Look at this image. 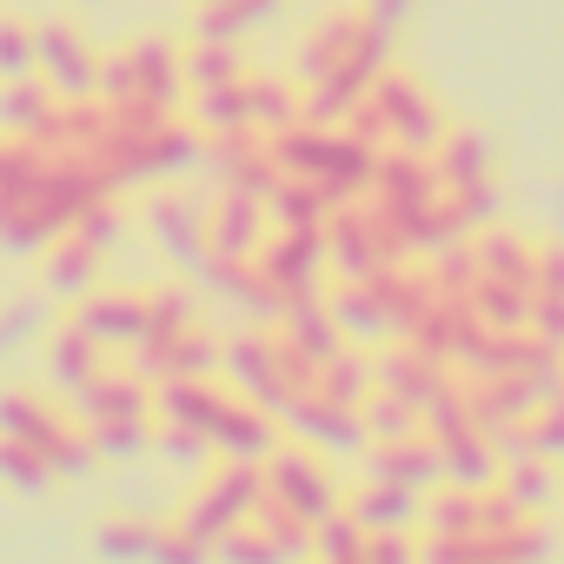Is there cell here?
I'll list each match as a JSON object with an SVG mask.
<instances>
[{"instance_id":"obj_1","label":"cell","mask_w":564,"mask_h":564,"mask_svg":"<svg viewBox=\"0 0 564 564\" xmlns=\"http://www.w3.org/2000/svg\"><path fill=\"white\" fill-rule=\"evenodd\" d=\"M219 372H226V386H232L239 399H259L265 412H286V405L300 399L293 352H286V339H279V326H272V333H239V339H226Z\"/></svg>"},{"instance_id":"obj_2","label":"cell","mask_w":564,"mask_h":564,"mask_svg":"<svg viewBox=\"0 0 564 564\" xmlns=\"http://www.w3.org/2000/svg\"><path fill=\"white\" fill-rule=\"evenodd\" d=\"M259 498H265V465H239V458H219V465L199 478L193 505H180V518H186L193 531L219 538V531L246 524V518L259 511Z\"/></svg>"},{"instance_id":"obj_3","label":"cell","mask_w":564,"mask_h":564,"mask_svg":"<svg viewBox=\"0 0 564 564\" xmlns=\"http://www.w3.org/2000/svg\"><path fill=\"white\" fill-rule=\"evenodd\" d=\"M265 491L286 505V511H300L306 524H326L346 505L339 485H333V471H326V458L319 452H300V445H279L265 458Z\"/></svg>"},{"instance_id":"obj_4","label":"cell","mask_w":564,"mask_h":564,"mask_svg":"<svg viewBox=\"0 0 564 564\" xmlns=\"http://www.w3.org/2000/svg\"><path fill=\"white\" fill-rule=\"evenodd\" d=\"M372 107H379V120H386V147H405V153H438V140L452 133L445 127V113L432 107V94L425 87H412L405 74H379V87H372Z\"/></svg>"},{"instance_id":"obj_5","label":"cell","mask_w":564,"mask_h":564,"mask_svg":"<svg viewBox=\"0 0 564 564\" xmlns=\"http://www.w3.org/2000/svg\"><path fill=\"white\" fill-rule=\"evenodd\" d=\"M326 226H272V239L259 246V265L279 293H286V306L300 300H319V265H326Z\"/></svg>"},{"instance_id":"obj_6","label":"cell","mask_w":564,"mask_h":564,"mask_svg":"<svg viewBox=\"0 0 564 564\" xmlns=\"http://www.w3.org/2000/svg\"><path fill=\"white\" fill-rule=\"evenodd\" d=\"M286 432L300 438V445H313V452H366L372 445V432H366V412L359 405H339V399H326L319 386L313 392H300L286 412Z\"/></svg>"},{"instance_id":"obj_7","label":"cell","mask_w":564,"mask_h":564,"mask_svg":"<svg viewBox=\"0 0 564 564\" xmlns=\"http://www.w3.org/2000/svg\"><path fill=\"white\" fill-rule=\"evenodd\" d=\"M265 239H272V206L259 193L219 186V199L206 206V246H213V259H259Z\"/></svg>"},{"instance_id":"obj_8","label":"cell","mask_w":564,"mask_h":564,"mask_svg":"<svg viewBox=\"0 0 564 564\" xmlns=\"http://www.w3.org/2000/svg\"><path fill=\"white\" fill-rule=\"evenodd\" d=\"M100 61L74 21H41V74L61 100H94L100 94Z\"/></svg>"},{"instance_id":"obj_9","label":"cell","mask_w":564,"mask_h":564,"mask_svg":"<svg viewBox=\"0 0 564 564\" xmlns=\"http://www.w3.org/2000/svg\"><path fill=\"white\" fill-rule=\"evenodd\" d=\"M219 359H226V346H219L213 333H199V326H186V333H173V339H140V346L127 352V366H133L140 379H153V386H166V379H213Z\"/></svg>"},{"instance_id":"obj_10","label":"cell","mask_w":564,"mask_h":564,"mask_svg":"<svg viewBox=\"0 0 564 564\" xmlns=\"http://www.w3.org/2000/svg\"><path fill=\"white\" fill-rule=\"evenodd\" d=\"M147 232L160 239V252L173 259V265H186V272H199L206 259H213V246H206V206L193 199V193H153L147 199Z\"/></svg>"},{"instance_id":"obj_11","label":"cell","mask_w":564,"mask_h":564,"mask_svg":"<svg viewBox=\"0 0 564 564\" xmlns=\"http://www.w3.org/2000/svg\"><path fill=\"white\" fill-rule=\"evenodd\" d=\"M445 193V180H438V166H432V153H405V147H392V153H379V166H372V199L386 206V213H419V206H432Z\"/></svg>"},{"instance_id":"obj_12","label":"cell","mask_w":564,"mask_h":564,"mask_svg":"<svg viewBox=\"0 0 564 564\" xmlns=\"http://www.w3.org/2000/svg\"><path fill=\"white\" fill-rule=\"evenodd\" d=\"M359 47H366V14H359V8H339V14H326V21L300 41V54H293V80L313 87V80L339 74Z\"/></svg>"},{"instance_id":"obj_13","label":"cell","mask_w":564,"mask_h":564,"mask_svg":"<svg viewBox=\"0 0 564 564\" xmlns=\"http://www.w3.org/2000/svg\"><path fill=\"white\" fill-rule=\"evenodd\" d=\"M199 279H206L226 306H239V313H252V319H265V326H279V313H286V293L265 279L259 259H206Z\"/></svg>"},{"instance_id":"obj_14","label":"cell","mask_w":564,"mask_h":564,"mask_svg":"<svg viewBox=\"0 0 564 564\" xmlns=\"http://www.w3.org/2000/svg\"><path fill=\"white\" fill-rule=\"evenodd\" d=\"M113 173L94 160V153H47V180H41V199L47 206H61L67 219H80L87 206H100V199H113Z\"/></svg>"},{"instance_id":"obj_15","label":"cell","mask_w":564,"mask_h":564,"mask_svg":"<svg viewBox=\"0 0 564 564\" xmlns=\"http://www.w3.org/2000/svg\"><path fill=\"white\" fill-rule=\"evenodd\" d=\"M80 425H107V419H153V379H140L133 366H107L100 379H87L74 392Z\"/></svg>"},{"instance_id":"obj_16","label":"cell","mask_w":564,"mask_h":564,"mask_svg":"<svg viewBox=\"0 0 564 564\" xmlns=\"http://www.w3.org/2000/svg\"><path fill=\"white\" fill-rule=\"evenodd\" d=\"M74 319L107 346V352H133L140 339H147V293H113V286H94L80 306H74Z\"/></svg>"},{"instance_id":"obj_17","label":"cell","mask_w":564,"mask_h":564,"mask_svg":"<svg viewBox=\"0 0 564 564\" xmlns=\"http://www.w3.org/2000/svg\"><path fill=\"white\" fill-rule=\"evenodd\" d=\"M100 259H107V252H100V246H87V239L67 226V232L41 252V286H47V300L80 306V300L100 286Z\"/></svg>"},{"instance_id":"obj_18","label":"cell","mask_w":564,"mask_h":564,"mask_svg":"<svg viewBox=\"0 0 564 564\" xmlns=\"http://www.w3.org/2000/svg\"><path fill=\"white\" fill-rule=\"evenodd\" d=\"M366 478H392V485L432 491V485L445 478L438 438H432V432H412V438H379V445H366Z\"/></svg>"},{"instance_id":"obj_19","label":"cell","mask_w":564,"mask_h":564,"mask_svg":"<svg viewBox=\"0 0 564 564\" xmlns=\"http://www.w3.org/2000/svg\"><path fill=\"white\" fill-rule=\"evenodd\" d=\"M213 445H219V458H239V465H265V458L279 452V419H272L259 399H239V392H232L226 419L213 425Z\"/></svg>"},{"instance_id":"obj_20","label":"cell","mask_w":564,"mask_h":564,"mask_svg":"<svg viewBox=\"0 0 564 564\" xmlns=\"http://www.w3.org/2000/svg\"><path fill=\"white\" fill-rule=\"evenodd\" d=\"M74 219L47 199H0V252H14V259H34L47 252Z\"/></svg>"},{"instance_id":"obj_21","label":"cell","mask_w":564,"mask_h":564,"mask_svg":"<svg viewBox=\"0 0 564 564\" xmlns=\"http://www.w3.org/2000/svg\"><path fill=\"white\" fill-rule=\"evenodd\" d=\"M100 372H107V346H100L80 319L47 326V379H54L61 392H80V386L100 379Z\"/></svg>"},{"instance_id":"obj_22","label":"cell","mask_w":564,"mask_h":564,"mask_svg":"<svg viewBox=\"0 0 564 564\" xmlns=\"http://www.w3.org/2000/svg\"><path fill=\"white\" fill-rule=\"evenodd\" d=\"M226 405H232V386H219V379H166V386H153V419H173V425L213 432L226 419Z\"/></svg>"},{"instance_id":"obj_23","label":"cell","mask_w":564,"mask_h":564,"mask_svg":"<svg viewBox=\"0 0 564 564\" xmlns=\"http://www.w3.org/2000/svg\"><path fill=\"white\" fill-rule=\"evenodd\" d=\"M438 438V458H445V485H471V491H485L491 478H498V452H491V438L498 432H485V425H445V432H432Z\"/></svg>"},{"instance_id":"obj_24","label":"cell","mask_w":564,"mask_h":564,"mask_svg":"<svg viewBox=\"0 0 564 564\" xmlns=\"http://www.w3.org/2000/svg\"><path fill=\"white\" fill-rule=\"evenodd\" d=\"M346 511H352L366 531H412V524H425V491L392 485V478H366V485L346 498Z\"/></svg>"},{"instance_id":"obj_25","label":"cell","mask_w":564,"mask_h":564,"mask_svg":"<svg viewBox=\"0 0 564 564\" xmlns=\"http://www.w3.org/2000/svg\"><path fill=\"white\" fill-rule=\"evenodd\" d=\"M61 113V94L47 87V74H21V80H0V133L14 140H41Z\"/></svg>"},{"instance_id":"obj_26","label":"cell","mask_w":564,"mask_h":564,"mask_svg":"<svg viewBox=\"0 0 564 564\" xmlns=\"http://www.w3.org/2000/svg\"><path fill=\"white\" fill-rule=\"evenodd\" d=\"M61 425H67V412H61L47 392H34V386H0V438L41 445V438L61 432Z\"/></svg>"},{"instance_id":"obj_27","label":"cell","mask_w":564,"mask_h":564,"mask_svg":"<svg viewBox=\"0 0 564 564\" xmlns=\"http://www.w3.org/2000/svg\"><path fill=\"white\" fill-rule=\"evenodd\" d=\"M265 21H279V0H213V8H193V41H246Z\"/></svg>"},{"instance_id":"obj_28","label":"cell","mask_w":564,"mask_h":564,"mask_svg":"<svg viewBox=\"0 0 564 564\" xmlns=\"http://www.w3.org/2000/svg\"><path fill=\"white\" fill-rule=\"evenodd\" d=\"M432 166H438L445 193H458V186H491V147H485V133H471V127H452V133L438 140Z\"/></svg>"},{"instance_id":"obj_29","label":"cell","mask_w":564,"mask_h":564,"mask_svg":"<svg viewBox=\"0 0 564 564\" xmlns=\"http://www.w3.org/2000/svg\"><path fill=\"white\" fill-rule=\"evenodd\" d=\"M246 100H252V127L279 133L306 113V87L300 80H279V74H246Z\"/></svg>"},{"instance_id":"obj_30","label":"cell","mask_w":564,"mask_h":564,"mask_svg":"<svg viewBox=\"0 0 564 564\" xmlns=\"http://www.w3.org/2000/svg\"><path fill=\"white\" fill-rule=\"evenodd\" d=\"M505 491H511V505L518 511H551L557 498H564V478H557V458H538V452H524V458H511L505 465Z\"/></svg>"},{"instance_id":"obj_31","label":"cell","mask_w":564,"mask_h":564,"mask_svg":"<svg viewBox=\"0 0 564 564\" xmlns=\"http://www.w3.org/2000/svg\"><path fill=\"white\" fill-rule=\"evenodd\" d=\"M252 67L232 41H193L186 47V94H213V87H239Z\"/></svg>"},{"instance_id":"obj_32","label":"cell","mask_w":564,"mask_h":564,"mask_svg":"<svg viewBox=\"0 0 564 564\" xmlns=\"http://www.w3.org/2000/svg\"><path fill=\"white\" fill-rule=\"evenodd\" d=\"M153 538H160V524H147V518H100L94 524V557L100 564H153Z\"/></svg>"},{"instance_id":"obj_33","label":"cell","mask_w":564,"mask_h":564,"mask_svg":"<svg viewBox=\"0 0 564 564\" xmlns=\"http://www.w3.org/2000/svg\"><path fill=\"white\" fill-rule=\"evenodd\" d=\"M0 485L21 491V498H47L61 478H54V465L41 458V445H28V438H0Z\"/></svg>"},{"instance_id":"obj_34","label":"cell","mask_w":564,"mask_h":564,"mask_svg":"<svg viewBox=\"0 0 564 564\" xmlns=\"http://www.w3.org/2000/svg\"><path fill=\"white\" fill-rule=\"evenodd\" d=\"M319 392L326 399H339V405H366L372 392H379V359H366V352H339V359H326L319 366Z\"/></svg>"},{"instance_id":"obj_35","label":"cell","mask_w":564,"mask_h":564,"mask_svg":"<svg viewBox=\"0 0 564 564\" xmlns=\"http://www.w3.org/2000/svg\"><path fill=\"white\" fill-rule=\"evenodd\" d=\"M193 127L206 140L219 133H246L252 127V100H246V80L239 87H213V94H193Z\"/></svg>"},{"instance_id":"obj_36","label":"cell","mask_w":564,"mask_h":564,"mask_svg":"<svg viewBox=\"0 0 564 564\" xmlns=\"http://www.w3.org/2000/svg\"><path fill=\"white\" fill-rule=\"evenodd\" d=\"M41 458L54 465V478H61V485H74V478H87V471L100 465V445H94V432H87V425H74V419H67L61 432H47V438H41Z\"/></svg>"},{"instance_id":"obj_37","label":"cell","mask_w":564,"mask_h":564,"mask_svg":"<svg viewBox=\"0 0 564 564\" xmlns=\"http://www.w3.org/2000/svg\"><path fill=\"white\" fill-rule=\"evenodd\" d=\"M478 505H485V491H471V485H445V491H425V531H445V538H471V531H478Z\"/></svg>"},{"instance_id":"obj_38","label":"cell","mask_w":564,"mask_h":564,"mask_svg":"<svg viewBox=\"0 0 564 564\" xmlns=\"http://www.w3.org/2000/svg\"><path fill=\"white\" fill-rule=\"evenodd\" d=\"M213 551H219V564H293V557H286V544H279L259 518H246V524L219 531V538H213Z\"/></svg>"},{"instance_id":"obj_39","label":"cell","mask_w":564,"mask_h":564,"mask_svg":"<svg viewBox=\"0 0 564 564\" xmlns=\"http://www.w3.org/2000/svg\"><path fill=\"white\" fill-rule=\"evenodd\" d=\"M265 206H272V226H326V213H333V206H326V193H319L313 180H300V173L279 180Z\"/></svg>"},{"instance_id":"obj_40","label":"cell","mask_w":564,"mask_h":564,"mask_svg":"<svg viewBox=\"0 0 564 564\" xmlns=\"http://www.w3.org/2000/svg\"><path fill=\"white\" fill-rule=\"evenodd\" d=\"M313 564H366V524L346 505L326 524H313Z\"/></svg>"},{"instance_id":"obj_41","label":"cell","mask_w":564,"mask_h":564,"mask_svg":"<svg viewBox=\"0 0 564 564\" xmlns=\"http://www.w3.org/2000/svg\"><path fill=\"white\" fill-rule=\"evenodd\" d=\"M359 412H366V432H372V445H379V438H412V432H425V412H419L405 392H386V386H379V392H372Z\"/></svg>"},{"instance_id":"obj_42","label":"cell","mask_w":564,"mask_h":564,"mask_svg":"<svg viewBox=\"0 0 564 564\" xmlns=\"http://www.w3.org/2000/svg\"><path fill=\"white\" fill-rule=\"evenodd\" d=\"M21 74H41V21L0 14V80H21Z\"/></svg>"},{"instance_id":"obj_43","label":"cell","mask_w":564,"mask_h":564,"mask_svg":"<svg viewBox=\"0 0 564 564\" xmlns=\"http://www.w3.org/2000/svg\"><path fill=\"white\" fill-rule=\"evenodd\" d=\"M153 452H160L166 465H180V471H206V465L219 458L213 432H199V425H173V419H160V438H153Z\"/></svg>"},{"instance_id":"obj_44","label":"cell","mask_w":564,"mask_h":564,"mask_svg":"<svg viewBox=\"0 0 564 564\" xmlns=\"http://www.w3.org/2000/svg\"><path fill=\"white\" fill-rule=\"evenodd\" d=\"M94 432V445H100V458H113V465H127V458H147L153 452V419H107V425H87Z\"/></svg>"},{"instance_id":"obj_45","label":"cell","mask_w":564,"mask_h":564,"mask_svg":"<svg viewBox=\"0 0 564 564\" xmlns=\"http://www.w3.org/2000/svg\"><path fill=\"white\" fill-rule=\"evenodd\" d=\"M153 564H219V551H213L206 531H193L186 518H173V524H160V538H153Z\"/></svg>"},{"instance_id":"obj_46","label":"cell","mask_w":564,"mask_h":564,"mask_svg":"<svg viewBox=\"0 0 564 564\" xmlns=\"http://www.w3.org/2000/svg\"><path fill=\"white\" fill-rule=\"evenodd\" d=\"M193 326V293L186 286H153L147 293V339H173Z\"/></svg>"},{"instance_id":"obj_47","label":"cell","mask_w":564,"mask_h":564,"mask_svg":"<svg viewBox=\"0 0 564 564\" xmlns=\"http://www.w3.org/2000/svg\"><path fill=\"white\" fill-rule=\"evenodd\" d=\"M41 333H47V300H8V306H0V359L21 352Z\"/></svg>"},{"instance_id":"obj_48","label":"cell","mask_w":564,"mask_h":564,"mask_svg":"<svg viewBox=\"0 0 564 564\" xmlns=\"http://www.w3.org/2000/svg\"><path fill=\"white\" fill-rule=\"evenodd\" d=\"M100 100H107V107H127V100H140V74H133V54H127V47L100 61Z\"/></svg>"},{"instance_id":"obj_49","label":"cell","mask_w":564,"mask_h":564,"mask_svg":"<svg viewBox=\"0 0 564 564\" xmlns=\"http://www.w3.org/2000/svg\"><path fill=\"white\" fill-rule=\"evenodd\" d=\"M74 232H80L87 246H100V252H113L127 226H120V213H113V199H100V206H87V213L74 219Z\"/></svg>"},{"instance_id":"obj_50","label":"cell","mask_w":564,"mask_h":564,"mask_svg":"<svg viewBox=\"0 0 564 564\" xmlns=\"http://www.w3.org/2000/svg\"><path fill=\"white\" fill-rule=\"evenodd\" d=\"M366 564H419L412 531H366Z\"/></svg>"},{"instance_id":"obj_51","label":"cell","mask_w":564,"mask_h":564,"mask_svg":"<svg viewBox=\"0 0 564 564\" xmlns=\"http://www.w3.org/2000/svg\"><path fill=\"white\" fill-rule=\"evenodd\" d=\"M359 14H366V28H379V34H399V28L412 21V0H359Z\"/></svg>"},{"instance_id":"obj_52","label":"cell","mask_w":564,"mask_h":564,"mask_svg":"<svg viewBox=\"0 0 564 564\" xmlns=\"http://www.w3.org/2000/svg\"><path fill=\"white\" fill-rule=\"evenodd\" d=\"M531 293H564V246H538V265H531Z\"/></svg>"},{"instance_id":"obj_53","label":"cell","mask_w":564,"mask_h":564,"mask_svg":"<svg viewBox=\"0 0 564 564\" xmlns=\"http://www.w3.org/2000/svg\"><path fill=\"white\" fill-rule=\"evenodd\" d=\"M193 8H213V0H193Z\"/></svg>"},{"instance_id":"obj_54","label":"cell","mask_w":564,"mask_h":564,"mask_svg":"<svg viewBox=\"0 0 564 564\" xmlns=\"http://www.w3.org/2000/svg\"><path fill=\"white\" fill-rule=\"evenodd\" d=\"M87 8H100V0H87Z\"/></svg>"}]
</instances>
